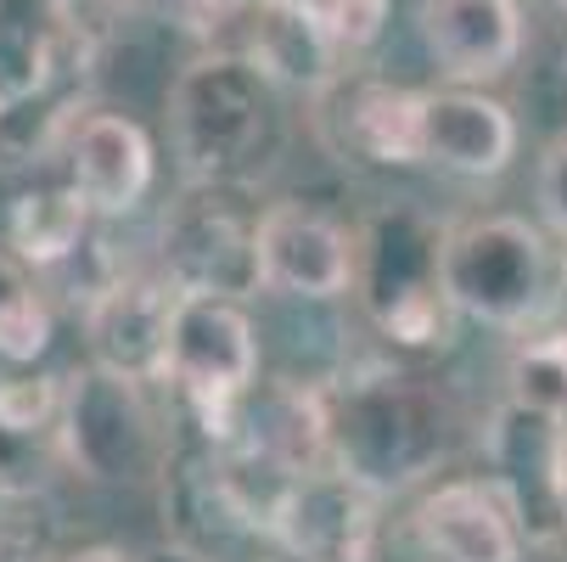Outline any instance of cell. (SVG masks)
Segmentation results:
<instances>
[{"label":"cell","mask_w":567,"mask_h":562,"mask_svg":"<svg viewBox=\"0 0 567 562\" xmlns=\"http://www.w3.org/2000/svg\"><path fill=\"white\" fill-rule=\"evenodd\" d=\"M320 394H327L332 467H343L377 495L427 478L450 450V406L416 371L360 366Z\"/></svg>","instance_id":"obj_1"},{"label":"cell","mask_w":567,"mask_h":562,"mask_svg":"<svg viewBox=\"0 0 567 562\" xmlns=\"http://www.w3.org/2000/svg\"><path fill=\"white\" fill-rule=\"evenodd\" d=\"M444 225L411 203L377 208L360 231L354 287L371 327L399 349L450 344L455 304L444 293Z\"/></svg>","instance_id":"obj_2"},{"label":"cell","mask_w":567,"mask_h":562,"mask_svg":"<svg viewBox=\"0 0 567 562\" xmlns=\"http://www.w3.org/2000/svg\"><path fill=\"white\" fill-rule=\"evenodd\" d=\"M444 293L455 315L495 333H528L556 304V265L545 236L517 214H483L444 236Z\"/></svg>","instance_id":"obj_3"},{"label":"cell","mask_w":567,"mask_h":562,"mask_svg":"<svg viewBox=\"0 0 567 562\" xmlns=\"http://www.w3.org/2000/svg\"><path fill=\"white\" fill-rule=\"evenodd\" d=\"M270 130V79L241 51H208L169 91V135L192 181L219 186L254 164Z\"/></svg>","instance_id":"obj_4"},{"label":"cell","mask_w":567,"mask_h":562,"mask_svg":"<svg viewBox=\"0 0 567 562\" xmlns=\"http://www.w3.org/2000/svg\"><path fill=\"white\" fill-rule=\"evenodd\" d=\"M56 433L73 472H85L91 484H152L175 461L169 428L152 411L146 382L107 366H79L73 377H62Z\"/></svg>","instance_id":"obj_5"},{"label":"cell","mask_w":567,"mask_h":562,"mask_svg":"<svg viewBox=\"0 0 567 562\" xmlns=\"http://www.w3.org/2000/svg\"><path fill=\"white\" fill-rule=\"evenodd\" d=\"M254 371H259V338L248 309L236 298H181L169 382L197 411L214 445L236 439V417L241 399L254 394Z\"/></svg>","instance_id":"obj_6"},{"label":"cell","mask_w":567,"mask_h":562,"mask_svg":"<svg viewBox=\"0 0 567 562\" xmlns=\"http://www.w3.org/2000/svg\"><path fill=\"white\" fill-rule=\"evenodd\" d=\"M377 490L343 467L298 472L276 501L270 540L287 562H371L377 556Z\"/></svg>","instance_id":"obj_7"},{"label":"cell","mask_w":567,"mask_h":562,"mask_svg":"<svg viewBox=\"0 0 567 562\" xmlns=\"http://www.w3.org/2000/svg\"><path fill=\"white\" fill-rule=\"evenodd\" d=\"M164 282L181 298H248L265 287L259 270V225L236 219L219 197H186L164 219Z\"/></svg>","instance_id":"obj_8"},{"label":"cell","mask_w":567,"mask_h":562,"mask_svg":"<svg viewBox=\"0 0 567 562\" xmlns=\"http://www.w3.org/2000/svg\"><path fill=\"white\" fill-rule=\"evenodd\" d=\"M483 456H489L495 490L512 501L517 523L528 540H567L561 534V461H567V422L534 406H506L489 417L483 433Z\"/></svg>","instance_id":"obj_9"},{"label":"cell","mask_w":567,"mask_h":562,"mask_svg":"<svg viewBox=\"0 0 567 562\" xmlns=\"http://www.w3.org/2000/svg\"><path fill=\"white\" fill-rule=\"evenodd\" d=\"M181 293L164 276H118L102 298L85 304L91 366H107L135 382H169Z\"/></svg>","instance_id":"obj_10"},{"label":"cell","mask_w":567,"mask_h":562,"mask_svg":"<svg viewBox=\"0 0 567 562\" xmlns=\"http://www.w3.org/2000/svg\"><path fill=\"white\" fill-rule=\"evenodd\" d=\"M360 236H349L327 208L276 203L259 219V270L265 287L298 298H338L354 287Z\"/></svg>","instance_id":"obj_11"},{"label":"cell","mask_w":567,"mask_h":562,"mask_svg":"<svg viewBox=\"0 0 567 562\" xmlns=\"http://www.w3.org/2000/svg\"><path fill=\"white\" fill-rule=\"evenodd\" d=\"M422 45L455 85L506 79L523 57V7L517 0H422Z\"/></svg>","instance_id":"obj_12"},{"label":"cell","mask_w":567,"mask_h":562,"mask_svg":"<svg viewBox=\"0 0 567 562\" xmlns=\"http://www.w3.org/2000/svg\"><path fill=\"white\" fill-rule=\"evenodd\" d=\"M416 534L439 562H523V523L495 478H450L416 507Z\"/></svg>","instance_id":"obj_13"},{"label":"cell","mask_w":567,"mask_h":562,"mask_svg":"<svg viewBox=\"0 0 567 562\" xmlns=\"http://www.w3.org/2000/svg\"><path fill=\"white\" fill-rule=\"evenodd\" d=\"M68 186L91 214H130L152 186V141L124 113H85L68 135Z\"/></svg>","instance_id":"obj_14"},{"label":"cell","mask_w":567,"mask_h":562,"mask_svg":"<svg viewBox=\"0 0 567 562\" xmlns=\"http://www.w3.org/2000/svg\"><path fill=\"white\" fill-rule=\"evenodd\" d=\"M517 157V124L506 102L483 96V91H427L422 113V164H439L450 175H501Z\"/></svg>","instance_id":"obj_15"},{"label":"cell","mask_w":567,"mask_h":562,"mask_svg":"<svg viewBox=\"0 0 567 562\" xmlns=\"http://www.w3.org/2000/svg\"><path fill=\"white\" fill-rule=\"evenodd\" d=\"M68 45L62 0H0V108L45 96Z\"/></svg>","instance_id":"obj_16"},{"label":"cell","mask_w":567,"mask_h":562,"mask_svg":"<svg viewBox=\"0 0 567 562\" xmlns=\"http://www.w3.org/2000/svg\"><path fill=\"white\" fill-rule=\"evenodd\" d=\"M241 57H248L270 85H292V91H327L338 79V45L315 23H303L292 12H276V7H265V0H259V12L248 23Z\"/></svg>","instance_id":"obj_17"},{"label":"cell","mask_w":567,"mask_h":562,"mask_svg":"<svg viewBox=\"0 0 567 562\" xmlns=\"http://www.w3.org/2000/svg\"><path fill=\"white\" fill-rule=\"evenodd\" d=\"M422 113H427V91L365 79V85L349 91L343 135L371 164H422Z\"/></svg>","instance_id":"obj_18"},{"label":"cell","mask_w":567,"mask_h":562,"mask_svg":"<svg viewBox=\"0 0 567 562\" xmlns=\"http://www.w3.org/2000/svg\"><path fill=\"white\" fill-rule=\"evenodd\" d=\"M7 243L34 270H62L91 243V203L73 186H34L7 208Z\"/></svg>","instance_id":"obj_19"},{"label":"cell","mask_w":567,"mask_h":562,"mask_svg":"<svg viewBox=\"0 0 567 562\" xmlns=\"http://www.w3.org/2000/svg\"><path fill=\"white\" fill-rule=\"evenodd\" d=\"M73 96H29V102H7L0 108V175H23V170H40L56 146H68L79 113Z\"/></svg>","instance_id":"obj_20"},{"label":"cell","mask_w":567,"mask_h":562,"mask_svg":"<svg viewBox=\"0 0 567 562\" xmlns=\"http://www.w3.org/2000/svg\"><path fill=\"white\" fill-rule=\"evenodd\" d=\"M506 382H512L517 406H534V411H550V417L567 422V327H556V333H528V338L512 349Z\"/></svg>","instance_id":"obj_21"},{"label":"cell","mask_w":567,"mask_h":562,"mask_svg":"<svg viewBox=\"0 0 567 562\" xmlns=\"http://www.w3.org/2000/svg\"><path fill=\"white\" fill-rule=\"evenodd\" d=\"M51 344V304L29 287V276L0 254V360H40Z\"/></svg>","instance_id":"obj_22"},{"label":"cell","mask_w":567,"mask_h":562,"mask_svg":"<svg viewBox=\"0 0 567 562\" xmlns=\"http://www.w3.org/2000/svg\"><path fill=\"white\" fill-rule=\"evenodd\" d=\"M265 7L315 23L338 51H365V45H377V34H382V23H388V0H265Z\"/></svg>","instance_id":"obj_23"},{"label":"cell","mask_w":567,"mask_h":562,"mask_svg":"<svg viewBox=\"0 0 567 562\" xmlns=\"http://www.w3.org/2000/svg\"><path fill=\"white\" fill-rule=\"evenodd\" d=\"M62 411V388L51 377H0V428L34 433Z\"/></svg>","instance_id":"obj_24"},{"label":"cell","mask_w":567,"mask_h":562,"mask_svg":"<svg viewBox=\"0 0 567 562\" xmlns=\"http://www.w3.org/2000/svg\"><path fill=\"white\" fill-rule=\"evenodd\" d=\"M62 12H68V34H73L79 57H85L118 34V23L135 12V0H62Z\"/></svg>","instance_id":"obj_25"},{"label":"cell","mask_w":567,"mask_h":562,"mask_svg":"<svg viewBox=\"0 0 567 562\" xmlns=\"http://www.w3.org/2000/svg\"><path fill=\"white\" fill-rule=\"evenodd\" d=\"M539 197H545V214H550L556 231H561V243H567V135H561V141L550 146V157H545Z\"/></svg>","instance_id":"obj_26"},{"label":"cell","mask_w":567,"mask_h":562,"mask_svg":"<svg viewBox=\"0 0 567 562\" xmlns=\"http://www.w3.org/2000/svg\"><path fill=\"white\" fill-rule=\"evenodd\" d=\"M51 562H130L118 545H79V551H68V556H51Z\"/></svg>","instance_id":"obj_27"},{"label":"cell","mask_w":567,"mask_h":562,"mask_svg":"<svg viewBox=\"0 0 567 562\" xmlns=\"http://www.w3.org/2000/svg\"><path fill=\"white\" fill-rule=\"evenodd\" d=\"M0 518H7V507H0ZM0 562H23V540L0 523Z\"/></svg>","instance_id":"obj_28"},{"label":"cell","mask_w":567,"mask_h":562,"mask_svg":"<svg viewBox=\"0 0 567 562\" xmlns=\"http://www.w3.org/2000/svg\"><path fill=\"white\" fill-rule=\"evenodd\" d=\"M141 562H203V556H192V551H181V545L169 540V545H157V551H146Z\"/></svg>","instance_id":"obj_29"},{"label":"cell","mask_w":567,"mask_h":562,"mask_svg":"<svg viewBox=\"0 0 567 562\" xmlns=\"http://www.w3.org/2000/svg\"><path fill=\"white\" fill-rule=\"evenodd\" d=\"M561 534H567V461H561Z\"/></svg>","instance_id":"obj_30"},{"label":"cell","mask_w":567,"mask_h":562,"mask_svg":"<svg viewBox=\"0 0 567 562\" xmlns=\"http://www.w3.org/2000/svg\"><path fill=\"white\" fill-rule=\"evenodd\" d=\"M0 507H7V478H0Z\"/></svg>","instance_id":"obj_31"},{"label":"cell","mask_w":567,"mask_h":562,"mask_svg":"<svg viewBox=\"0 0 567 562\" xmlns=\"http://www.w3.org/2000/svg\"><path fill=\"white\" fill-rule=\"evenodd\" d=\"M550 7H556V12H567V0H550Z\"/></svg>","instance_id":"obj_32"},{"label":"cell","mask_w":567,"mask_h":562,"mask_svg":"<svg viewBox=\"0 0 567 562\" xmlns=\"http://www.w3.org/2000/svg\"><path fill=\"white\" fill-rule=\"evenodd\" d=\"M561 62H567V51H561Z\"/></svg>","instance_id":"obj_33"}]
</instances>
